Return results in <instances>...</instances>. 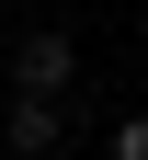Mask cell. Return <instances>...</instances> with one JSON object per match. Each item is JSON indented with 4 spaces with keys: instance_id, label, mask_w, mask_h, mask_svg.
I'll list each match as a JSON object with an SVG mask.
<instances>
[{
    "instance_id": "1",
    "label": "cell",
    "mask_w": 148,
    "mask_h": 160,
    "mask_svg": "<svg viewBox=\"0 0 148 160\" xmlns=\"http://www.w3.org/2000/svg\"><path fill=\"white\" fill-rule=\"evenodd\" d=\"M57 126H69V92H34V80H12V103H0V137H12V160H46Z\"/></svg>"
},
{
    "instance_id": "2",
    "label": "cell",
    "mask_w": 148,
    "mask_h": 160,
    "mask_svg": "<svg viewBox=\"0 0 148 160\" xmlns=\"http://www.w3.org/2000/svg\"><path fill=\"white\" fill-rule=\"evenodd\" d=\"M69 69H80V46H69V34H23V57H12V80H34V92H69Z\"/></svg>"
},
{
    "instance_id": "3",
    "label": "cell",
    "mask_w": 148,
    "mask_h": 160,
    "mask_svg": "<svg viewBox=\"0 0 148 160\" xmlns=\"http://www.w3.org/2000/svg\"><path fill=\"white\" fill-rule=\"evenodd\" d=\"M114 160H148V114H125V126H114Z\"/></svg>"
}]
</instances>
